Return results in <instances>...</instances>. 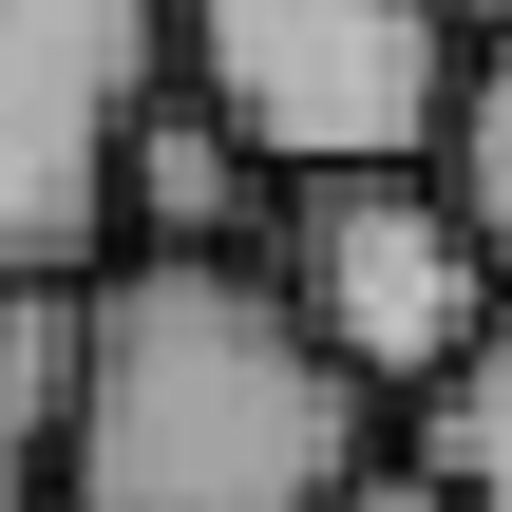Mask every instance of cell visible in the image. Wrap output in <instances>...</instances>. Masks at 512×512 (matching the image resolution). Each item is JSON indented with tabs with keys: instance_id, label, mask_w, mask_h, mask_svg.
Instances as JSON below:
<instances>
[{
	"instance_id": "obj_2",
	"label": "cell",
	"mask_w": 512,
	"mask_h": 512,
	"mask_svg": "<svg viewBox=\"0 0 512 512\" xmlns=\"http://www.w3.org/2000/svg\"><path fill=\"white\" fill-rule=\"evenodd\" d=\"M190 95L285 171H437L456 152V95H475V38L456 0H190Z\"/></svg>"
},
{
	"instance_id": "obj_5",
	"label": "cell",
	"mask_w": 512,
	"mask_h": 512,
	"mask_svg": "<svg viewBox=\"0 0 512 512\" xmlns=\"http://www.w3.org/2000/svg\"><path fill=\"white\" fill-rule=\"evenodd\" d=\"M76 323L95 285H0V512H57L76 475Z\"/></svg>"
},
{
	"instance_id": "obj_6",
	"label": "cell",
	"mask_w": 512,
	"mask_h": 512,
	"mask_svg": "<svg viewBox=\"0 0 512 512\" xmlns=\"http://www.w3.org/2000/svg\"><path fill=\"white\" fill-rule=\"evenodd\" d=\"M399 456H418L456 512H512V323L456 361V380H437V399H418V437H399Z\"/></svg>"
},
{
	"instance_id": "obj_7",
	"label": "cell",
	"mask_w": 512,
	"mask_h": 512,
	"mask_svg": "<svg viewBox=\"0 0 512 512\" xmlns=\"http://www.w3.org/2000/svg\"><path fill=\"white\" fill-rule=\"evenodd\" d=\"M437 190L475 209V247H494V285H512V38L475 57V95H456V152H437Z\"/></svg>"
},
{
	"instance_id": "obj_1",
	"label": "cell",
	"mask_w": 512,
	"mask_h": 512,
	"mask_svg": "<svg viewBox=\"0 0 512 512\" xmlns=\"http://www.w3.org/2000/svg\"><path fill=\"white\" fill-rule=\"evenodd\" d=\"M361 475L380 399L304 342L266 266H95L57 512H342Z\"/></svg>"
},
{
	"instance_id": "obj_9",
	"label": "cell",
	"mask_w": 512,
	"mask_h": 512,
	"mask_svg": "<svg viewBox=\"0 0 512 512\" xmlns=\"http://www.w3.org/2000/svg\"><path fill=\"white\" fill-rule=\"evenodd\" d=\"M456 38H475V57H494V38H512V0H456Z\"/></svg>"
},
{
	"instance_id": "obj_8",
	"label": "cell",
	"mask_w": 512,
	"mask_h": 512,
	"mask_svg": "<svg viewBox=\"0 0 512 512\" xmlns=\"http://www.w3.org/2000/svg\"><path fill=\"white\" fill-rule=\"evenodd\" d=\"M342 512H456V494H437L418 456H380V475H361V494H342Z\"/></svg>"
},
{
	"instance_id": "obj_3",
	"label": "cell",
	"mask_w": 512,
	"mask_h": 512,
	"mask_svg": "<svg viewBox=\"0 0 512 512\" xmlns=\"http://www.w3.org/2000/svg\"><path fill=\"white\" fill-rule=\"evenodd\" d=\"M190 76V0H0V285H95L114 171Z\"/></svg>"
},
{
	"instance_id": "obj_4",
	"label": "cell",
	"mask_w": 512,
	"mask_h": 512,
	"mask_svg": "<svg viewBox=\"0 0 512 512\" xmlns=\"http://www.w3.org/2000/svg\"><path fill=\"white\" fill-rule=\"evenodd\" d=\"M266 285L304 304V342H323L361 399H437V380L512 323L494 247H475V209H456L437 171H323V190H285Z\"/></svg>"
}]
</instances>
